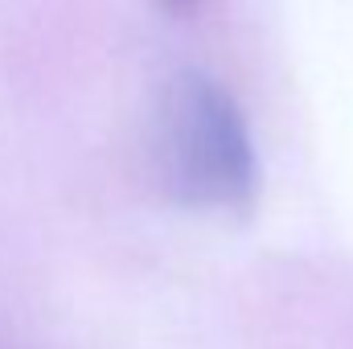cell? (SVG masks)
<instances>
[{
	"instance_id": "1",
	"label": "cell",
	"mask_w": 353,
	"mask_h": 349,
	"mask_svg": "<svg viewBox=\"0 0 353 349\" xmlns=\"http://www.w3.org/2000/svg\"><path fill=\"white\" fill-rule=\"evenodd\" d=\"M161 161L185 206L247 210L255 197V148L230 90L205 74H181L161 111Z\"/></svg>"
}]
</instances>
